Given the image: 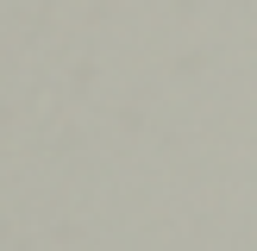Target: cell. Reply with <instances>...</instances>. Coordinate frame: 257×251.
<instances>
[]
</instances>
